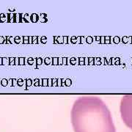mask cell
I'll return each instance as SVG.
<instances>
[{
    "mask_svg": "<svg viewBox=\"0 0 132 132\" xmlns=\"http://www.w3.org/2000/svg\"><path fill=\"white\" fill-rule=\"evenodd\" d=\"M71 117L75 132H116L109 109L96 96L84 95L76 99Z\"/></svg>",
    "mask_w": 132,
    "mask_h": 132,
    "instance_id": "cell-1",
    "label": "cell"
}]
</instances>
